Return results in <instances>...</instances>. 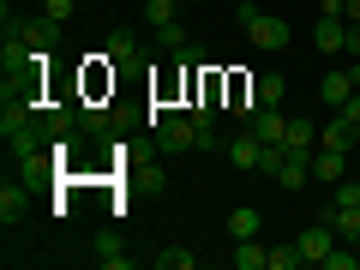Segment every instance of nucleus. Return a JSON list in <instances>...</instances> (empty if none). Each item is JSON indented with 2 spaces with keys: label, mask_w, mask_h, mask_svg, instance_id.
I'll return each instance as SVG.
<instances>
[{
  "label": "nucleus",
  "mask_w": 360,
  "mask_h": 270,
  "mask_svg": "<svg viewBox=\"0 0 360 270\" xmlns=\"http://www.w3.org/2000/svg\"><path fill=\"white\" fill-rule=\"evenodd\" d=\"M234 25H240L246 37H252V49H264V54L288 49V37H295V30H288V18L264 13V6H252V0H246V6H234Z\"/></svg>",
  "instance_id": "f257e3e1"
},
{
  "label": "nucleus",
  "mask_w": 360,
  "mask_h": 270,
  "mask_svg": "<svg viewBox=\"0 0 360 270\" xmlns=\"http://www.w3.org/2000/svg\"><path fill=\"white\" fill-rule=\"evenodd\" d=\"M150 132H156V144H162V150H198V144H205L198 120H193V115H174V108H162V115L150 120Z\"/></svg>",
  "instance_id": "f03ea898"
},
{
  "label": "nucleus",
  "mask_w": 360,
  "mask_h": 270,
  "mask_svg": "<svg viewBox=\"0 0 360 270\" xmlns=\"http://www.w3.org/2000/svg\"><path fill=\"white\" fill-rule=\"evenodd\" d=\"M312 49H319V54H348V18L342 13H319V25H312Z\"/></svg>",
  "instance_id": "7ed1b4c3"
},
{
  "label": "nucleus",
  "mask_w": 360,
  "mask_h": 270,
  "mask_svg": "<svg viewBox=\"0 0 360 270\" xmlns=\"http://www.w3.org/2000/svg\"><path fill=\"white\" fill-rule=\"evenodd\" d=\"M354 90H360V60H348V66H336V72H324L319 96H324V103H330V108H342L348 96H354Z\"/></svg>",
  "instance_id": "20e7f679"
},
{
  "label": "nucleus",
  "mask_w": 360,
  "mask_h": 270,
  "mask_svg": "<svg viewBox=\"0 0 360 270\" xmlns=\"http://www.w3.org/2000/svg\"><path fill=\"white\" fill-rule=\"evenodd\" d=\"M270 180H276L283 193H300V186L312 180V156H307V150H288V156H283V168H276Z\"/></svg>",
  "instance_id": "39448f33"
},
{
  "label": "nucleus",
  "mask_w": 360,
  "mask_h": 270,
  "mask_svg": "<svg viewBox=\"0 0 360 270\" xmlns=\"http://www.w3.org/2000/svg\"><path fill=\"white\" fill-rule=\"evenodd\" d=\"M330 246H336V229H330V222L300 229V258H307V264H324V258H330Z\"/></svg>",
  "instance_id": "423d86ee"
},
{
  "label": "nucleus",
  "mask_w": 360,
  "mask_h": 270,
  "mask_svg": "<svg viewBox=\"0 0 360 270\" xmlns=\"http://www.w3.org/2000/svg\"><path fill=\"white\" fill-rule=\"evenodd\" d=\"M324 222L336 229V240H348V246H360V205H324Z\"/></svg>",
  "instance_id": "0eeeda50"
},
{
  "label": "nucleus",
  "mask_w": 360,
  "mask_h": 270,
  "mask_svg": "<svg viewBox=\"0 0 360 270\" xmlns=\"http://www.w3.org/2000/svg\"><path fill=\"white\" fill-rule=\"evenodd\" d=\"M312 180H324V186H336V180H348V150H324L312 156Z\"/></svg>",
  "instance_id": "6e6552de"
},
{
  "label": "nucleus",
  "mask_w": 360,
  "mask_h": 270,
  "mask_svg": "<svg viewBox=\"0 0 360 270\" xmlns=\"http://www.w3.org/2000/svg\"><path fill=\"white\" fill-rule=\"evenodd\" d=\"M90 246H96V264H103V270H132V264H139V258H132V252H120V240H115V234H96V240H90Z\"/></svg>",
  "instance_id": "1a4fd4ad"
},
{
  "label": "nucleus",
  "mask_w": 360,
  "mask_h": 270,
  "mask_svg": "<svg viewBox=\"0 0 360 270\" xmlns=\"http://www.w3.org/2000/svg\"><path fill=\"white\" fill-rule=\"evenodd\" d=\"M246 127H252V132H258V139H264V144H283L288 120H283V108H258V115L246 120Z\"/></svg>",
  "instance_id": "9d476101"
},
{
  "label": "nucleus",
  "mask_w": 360,
  "mask_h": 270,
  "mask_svg": "<svg viewBox=\"0 0 360 270\" xmlns=\"http://www.w3.org/2000/svg\"><path fill=\"white\" fill-rule=\"evenodd\" d=\"M252 96H258V108H283V96H288V78H283V72H258Z\"/></svg>",
  "instance_id": "9b49d317"
},
{
  "label": "nucleus",
  "mask_w": 360,
  "mask_h": 270,
  "mask_svg": "<svg viewBox=\"0 0 360 270\" xmlns=\"http://www.w3.org/2000/svg\"><path fill=\"white\" fill-rule=\"evenodd\" d=\"M319 144H324V150H354V120H348V115H336L330 127L319 132Z\"/></svg>",
  "instance_id": "f8f14e48"
},
{
  "label": "nucleus",
  "mask_w": 360,
  "mask_h": 270,
  "mask_svg": "<svg viewBox=\"0 0 360 270\" xmlns=\"http://www.w3.org/2000/svg\"><path fill=\"white\" fill-rule=\"evenodd\" d=\"M18 30H25V42H30V49H37V54H49V42H54V30H60V25H54L49 13H37V18H30V25H18Z\"/></svg>",
  "instance_id": "ddd939ff"
},
{
  "label": "nucleus",
  "mask_w": 360,
  "mask_h": 270,
  "mask_svg": "<svg viewBox=\"0 0 360 270\" xmlns=\"http://www.w3.org/2000/svg\"><path fill=\"white\" fill-rule=\"evenodd\" d=\"M258 222H264V217H258V205L229 210V234H234V240H258Z\"/></svg>",
  "instance_id": "4468645a"
},
{
  "label": "nucleus",
  "mask_w": 360,
  "mask_h": 270,
  "mask_svg": "<svg viewBox=\"0 0 360 270\" xmlns=\"http://www.w3.org/2000/svg\"><path fill=\"white\" fill-rule=\"evenodd\" d=\"M234 270H270V246H258V240H234Z\"/></svg>",
  "instance_id": "2eb2a0df"
},
{
  "label": "nucleus",
  "mask_w": 360,
  "mask_h": 270,
  "mask_svg": "<svg viewBox=\"0 0 360 270\" xmlns=\"http://www.w3.org/2000/svg\"><path fill=\"white\" fill-rule=\"evenodd\" d=\"M103 60H139V37H132V30H108Z\"/></svg>",
  "instance_id": "dca6fc26"
},
{
  "label": "nucleus",
  "mask_w": 360,
  "mask_h": 270,
  "mask_svg": "<svg viewBox=\"0 0 360 270\" xmlns=\"http://www.w3.org/2000/svg\"><path fill=\"white\" fill-rule=\"evenodd\" d=\"M312 144H319V127H312L307 115H300V120H288V132H283V150H312Z\"/></svg>",
  "instance_id": "f3484780"
},
{
  "label": "nucleus",
  "mask_w": 360,
  "mask_h": 270,
  "mask_svg": "<svg viewBox=\"0 0 360 270\" xmlns=\"http://www.w3.org/2000/svg\"><path fill=\"white\" fill-rule=\"evenodd\" d=\"M18 217H25V180H18V186H13V180H6V186H0V222L13 229Z\"/></svg>",
  "instance_id": "a211bd4d"
},
{
  "label": "nucleus",
  "mask_w": 360,
  "mask_h": 270,
  "mask_svg": "<svg viewBox=\"0 0 360 270\" xmlns=\"http://www.w3.org/2000/svg\"><path fill=\"white\" fill-rule=\"evenodd\" d=\"M78 120H84V132H96V139H108V127H115L108 103H90V108H78Z\"/></svg>",
  "instance_id": "6ab92c4d"
},
{
  "label": "nucleus",
  "mask_w": 360,
  "mask_h": 270,
  "mask_svg": "<svg viewBox=\"0 0 360 270\" xmlns=\"http://www.w3.org/2000/svg\"><path fill=\"white\" fill-rule=\"evenodd\" d=\"M307 258H300V240L295 246H270V270H300Z\"/></svg>",
  "instance_id": "aec40b11"
},
{
  "label": "nucleus",
  "mask_w": 360,
  "mask_h": 270,
  "mask_svg": "<svg viewBox=\"0 0 360 270\" xmlns=\"http://www.w3.org/2000/svg\"><path fill=\"white\" fill-rule=\"evenodd\" d=\"M144 18H150V25H174V18H180V0H150Z\"/></svg>",
  "instance_id": "412c9836"
},
{
  "label": "nucleus",
  "mask_w": 360,
  "mask_h": 270,
  "mask_svg": "<svg viewBox=\"0 0 360 270\" xmlns=\"http://www.w3.org/2000/svg\"><path fill=\"white\" fill-rule=\"evenodd\" d=\"M156 264H162V270H193L198 258L186 252V246H168V252H156Z\"/></svg>",
  "instance_id": "4be33fe9"
},
{
  "label": "nucleus",
  "mask_w": 360,
  "mask_h": 270,
  "mask_svg": "<svg viewBox=\"0 0 360 270\" xmlns=\"http://www.w3.org/2000/svg\"><path fill=\"white\" fill-rule=\"evenodd\" d=\"M324 270H360V252H348V240H342V246H330Z\"/></svg>",
  "instance_id": "5701e85b"
},
{
  "label": "nucleus",
  "mask_w": 360,
  "mask_h": 270,
  "mask_svg": "<svg viewBox=\"0 0 360 270\" xmlns=\"http://www.w3.org/2000/svg\"><path fill=\"white\" fill-rule=\"evenodd\" d=\"M156 42H162V49H186V30H180V18H174V25H156Z\"/></svg>",
  "instance_id": "b1692460"
},
{
  "label": "nucleus",
  "mask_w": 360,
  "mask_h": 270,
  "mask_svg": "<svg viewBox=\"0 0 360 270\" xmlns=\"http://www.w3.org/2000/svg\"><path fill=\"white\" fill-rule=\"evenodd\" d=\"M42 13H49V18H54V25H66V18H72V13H78V0H42Z\"/></svg>",
  "instance_id": "393cba45"
},
{
  "label": "nucleus",
  "mask_w": 360,
  "mask_h": 270,
  "mask_svg": "<svg viewBox=\"0 0 360 270\" xmlns=\"http://www.w3.org/2000/svg\"><path fill=\"white\" fill-rule=\"evenodd\" d=\"M342 115H348V120H354V127H360V90H354V96H348V103H342Z\"/></svg>",
  "instance_id": "a878e982"
},
{
  "label": "nucleus",
  "mask_w": 360,
  "mask_h": 270,
  "mask_svg": "<svg viewBox=\"0 0 360 270\" xmlns=\"http://www.w3.org/2000/svg\"><path fill=\"white\" fill-rule=\"evenodd\" d=\"M342 18H348V25H360V0H342Z\"/></svg>",
  "instance_id": "bb28decb"
},
{
  "label": "nucleus",
  "mask_w": 360,
  "mask_h": 270,
  "mask_svg": "<svg viewBox=\"0 0 360 270\" xmlns=\"http://www.w3.org/2000/svg\"><path fill=\"white\" fill-rule=\"evenodd\" d=\"M348 54L360 60V25H348Z\"/></svg>",
  "instance_id": "cd10ccee"
},
{
  "label": "nucleus",
  "mask_w": 360,
  "mask_h": 270,
  "mask_svg": "<svg viewBox=\"0 0 360 270\" xmlns=\"http://www.w3.org/2000/svg\"><path fill=\"white\" fill-rule=\"evenodd\" d=\"M0 6H6V13H13V6H18V0H0Z\"/></svg>",
  "instance_id": "c85d7f7f"
},
{
  "label": "nucleus",
  "mask_w": 360,
  "mask_h": 270,
  "mask_svg": "<svg viewBox=\"0 0 360 270\" xmlns=\"http://www.w3.org/2000/svg\"><path fill=\"white\" fill-rule=\"evenodd\" d=\"M354 150H360V127H354Z\"/></svg>",
  "instance_id": "c756f323"
}]
</instances>
